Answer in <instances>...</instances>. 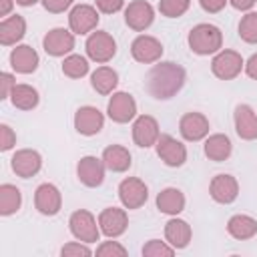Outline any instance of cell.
Returning a JSON list of instances; mask_svg holds the SVG:
<instances>
[{
	"mask_svg": "<svg viewBox=\"0 0 257 257\" xmlns=\"http://www.w3.org/2000/svg\"><path fill=\"white\" fill-rule=\"evenodd\" d=\"M187 80V72L181 64L173 60H159L147 74V90L157 100L173 98Z\"/></svg>",
	"mask_w": 257,
	"mask_h": 257,
	"instance_id": "obj_1",
	"label": "cell"
},
{
	"mask_svg": "<svg viewBox=\"0 0 257 257\" xmlns=\"http://www.w3.org/2000/svg\"><path fill=\"white\" fill-rule=\"evenodd\" d=\"M187 42H189V48L199 56L217 54L223 48V32L215 24L201 22V24L191 28V32L187 36Z\"/></svg>",
	"mask_w": 257,
	"mask_h": 257,
	"instance_id": "obj_2",
	"label": "cell"
},
{
	"mask_svg": "<svg viewBox=\"0 0 257 257\" xmlns=\"http://www.w3.org/2000/svg\"><path fill=\"white\" fill-rule=\"evenodd\" d=\"M68 227L74 239L82 241V243H94L100 237V227H98V219L86 211V209H78L70 215L68 219Z\"/></svg>",
	"mask_w": 257,
	"mask_h": 257,
	"instance_id": "obj_3",
	"label": "cell"
},
{
	"mask_svg": "<svg viewBox=\"0 0 257 257\" xmlns=\"http://www.w3.org/2000/svg\"><path fill=\"white\" fill-rule=\"evenodd\" d=\"M84 48H86V56L90 60H94L98 64H104V62L114 58V54H116V40L106 30H96V32L88 34Z\"/></svg>",
	"mask_w": 257,
	"mask_h": 257,
	"instance_id": "obj_4",
	"label": "cell"
},
{
	"mask_svg": "<svg viewBox=\"0 0 257 257\" xmlns=\"http://www.w3.org/2000/svg\"><path fill=\"white\" fill-rule=\"evenodd\" d=\"M245 68V60L237 50H219L211 60V72L219 80H233Z\"/></svg>",
	"mask_w": 257,
	"mask_h": 257,
	"instance_id": "obj_5",
	"label": "cell"
},
{
	"mask_svg": "<svg viewBox=\"0 0 257 257\" xmlns=\"http://www.w3.org/2000/svg\"><path fill=\"white\" fill-rule=\"evenodd\" d=\"M106 114L112 122H118V124L131 122L137 118V100L128 92H122V90L112 92L106 104Z\"/></svg>",
	"mask_w": 257,
	"mask_h": 257,
	"instance_id": "obj_6",
	"label": "cell"
},
{
	"mask_svg": "<svg viewBox=\"0 0 257 257\" xmlns=\"http://www.w3.org/2000/svg\"><path fill=\"white\" fill-rule=\"evenodd\" d=\"M118 199L124 209H141L149 199V187L139 177H126L118 183Z\"/></svg>",
	"mask_w": 257,
	"mask_h": 257,
	"instance_id": "obj_7",
	"label": "cell"
},
{
	"mask_svg": "<svg viewBox=\"0 0 257 257\" xmlns=\"http://www.w3.org/2000/svg\"><path fill=\"white\" fill-rule=\"evenodd\" d=\"M74 32L66 28H52L42 38V48L48 56H68L74 50Z\"/></svg>",
	"mask_w": 257,
	"mask_h": 257,
	"instance_id": "obj_8",
	"label": "cell"
},
{
	"mask_svg": "<svg viewBox=\"0 0 257 257\" xmlns=\"http://www.w3.org/2000/svg\"><path fill=\"white\" fill-rule=\"evenodd\" d=\"M155 149L159 159L167 167L177 169V167H183L187 161V147L181 141H177L173 135H161L159 141L155 143Z\"/></svg>",
	"mask_w": 257,
	"mask_h": 257,
	"instance_id": "obj_9",
	"label": "cell"
},
{
	"mask_svg": "<svg viewBox=\"0 0 257 257\" xmlns=\"http://www.w3.org/2000/svg\"><path fill=\"white\" fill-rule=\"evenodd\" d=\"M34 207L40 215L44 217H54L62 209V195L56 185L52 183H42L34 191Z\"/></svg>",
	"mask_w": 257,
	"mask_h": 257,
	"instance_id": "obj_10",
	"label": "cell"
},
{
	"mask_svg": "<svg viewBox=\"0 0 257 257\" xmlns=\"http://www.w3.org/2000/svg\"><path fill=\"white\" fill-rule=\"evenodd\" d=\"M131 54L141 64H155L163 56V44L159 38L149 34H139L131 42Z\"/></svg>",
	"mask_w": 257,
	"mask_h": 257,
	"instance_id": "obj_11",
	"label": "cell"
},
{
	"mask_svg": "<svg viewBox=\"0 0 257 257\" xmlns=\"http://www.w3.org/2000/svg\"><path fill=\"white\" fill-rule=\"evenodd\" d=\"M98 8L90 4H78L68 14V26L74 34H90L98 26Z\"/></svg>",
	"mask_w": 257,
	"mask_h": 257,
	"instance_id": "obj_12",
	"label": "cell"
},
{
	"mask_svg": "<svg viewBox=\"0 0 257 257\" xmlns=\"http://www.w3.org/2000/svg\"><path fill=\"white\" fill-rule=\"evenodd\" d=\"M209 118L203 114V112H185L179 120V133L185 141L189 143H197V141H203L209 137Z\"/></svg>",
	"mask_w": 257,
	"mask_h": 257,
	"instance_id": "obj_13",
	"label": "cell"
},
{
	"mask_svg": "<svg viewBox=\"0 0 257 257\" xmlns=\"http://www.w3.org/2000/svg\"><path fill=\"white\" fill-rule=\"evenodd\" d=\"M98 227H100V233L104 237L116 239V237H120L126 231V227H128V215H126L124 209L106 207L98 215Z\"/></svg>",
	"mask_w": 257,
	"mask_h": 257,
	"instance_id": "obj_14",
	"label": "cell"
},
{
	"mask_svg": "<svg viewBox=\"0 0 257 257\" xmlns=\"http://www.w3.org/2000/svg\"><path fill=\"white\" fill-rule=\"evenodd\" d=\"M155 20V8L147 0H133L124 8V22L135 32H145Z\"/></svg>",
	"mask_w": 257,
	"mask_h": 257,
	"instance_id": "obj_15",
	"label": "cell"
},
{
	"mask_svg": "<svg viewBox=\"0 0 257 257\" xmlns=\"http://www.w3.org/2000/svg\"><path fill=\"white\" fill-rule=\"evenodd\" d=\"M159 137H161V131H159V122H157L155 116L139 114L133 120V141H135L137 147H141V149L155 147Z\"/></svg>",
	"mask_w": 257,
	"mask_h": 257,
	"instance_id": "obj_16",
	"label": "cell"
},
{
	"mask_svg": "<svg viewBox=\"0 0 257 257\" xmlns=\"http://www.w3.org/2000/svg\"><path fill=\"white\" fill-rule=\"evenodd\" d=\"M209 195L219 205H231L239 197V183L233 175L227 173L215 175L209 183Z\"/></svg>",
	"mask_w": 257,
	"mask_h": 257,
	"instance_id": "obj_17",
	"label": "cell"
},
{
	"mask_svg": "<svg viewBox=\"0 0 257 257\" xmlns=\"http://www.w3.org/2000/svg\"><path fill=\"white\" fill-rule=\"evenodd\" d=\"M104 171H106L104 161L98 159V157H92V155L82 157V159L78 161V165H76V177H78V181H80L84 187H90V189L102 185V181H104Z\"/></svg>",
	"mask_w": 257,
	"mask_h": 257,
	"instance_id": "obj_18",
	"label": "cell"
},
{
	"mask_svg": "<svg viewBox=\"0 0 257 257\" xmlns=\"http://www.w3.org/2000/svg\"><path fill=\"white\" fill-rule=\"evenodd\" d=\"M104 126V114L96 108V106H80L76 112H74V128L76 133L84 135V137H92V135H98Z\"/></svg>",
	"mask_w": 257,
	"mask_h": 257,
	"instance_id": "obj_19",
	"label": "cell"
},
{
	"mask_svg": "<svg viewBox=\"0 0 257 257\" xmlns=\"http://www.w3.org/2000/svg\"><path fill=\"white\" fill-rule=\"evenodd\" d=\"M10 167H12V171H14L18 177L30 179V177H34V175L42 169V157H40V153L34 151V149H20V151H16V153L12 155Z\"/></svg>",
	"mask_w": 257,
	"mask_h": 257,
	"instance_id": "obj_20",
	"label": "cell"
},
{
	"mask_svg": "<svg viewBox=\"0 0 257 257\" xmlns=\"http://www.w3.org/2000/svg\"><path fill=\"white\" fill-rule=\"evenodd\" d=\"M235 133L243 141H255L257 139V112L249 104H237L233 112Z\"/></svg>",
	"mask_w": 257,
	"mask_h": 257,
	"instance_id": "obj_21",
	"label": "cell"
},
{
	"mask_svg": "<svg viewBox=\"0 0 257 257\" xmlns=\"http://www.w3.org/2000/svg\"><path fill=\"white\" fill-rule=\"evenodd\" d=\"M38 52L28 44H18L10 52V66L18 74H32L38 68Z\"/></svg>",
	"mask_w": 257,
	"mask_h": 257,
	"instance_id": "obj_22",
	"label": "cell"
},
{
	"mask_svg": "<svg viewBox=\"0 0 257 257\" xmlns=\"http://www.w3.org/2000/svg\"><path fill=\"white\" fill-rule=\"evenodd\" d=\"M203 151H205V157L209 161H215V163H223L231 157L233 153V143L227 135L223 133H215V135H209L205 139V145H203Z\"/></svg>",
	"mask_w": 257,
	"mask_h": 257,
	"instance_id": "obj_23",
	"label": "cell"
},
{
	"mask_svg": "<svg viewBox=\"0 0 257 257\" xmlns=\"http://www.w3.org/2000/svg\"><path fill=\"white\" fill-rule=\"evenodd\" d=\"M191 237H193L191 225H189L187 221L179 219L177 215L165 223V239H167V243H171L175 249H185V247H189Z\"/></svg>",
	"mask_w": 257,
	"mask_h": 257,
	"instance_id": "obj_24",
	"label": "cell"
},
{
	"mask_svg": "<svg viewBox=\"0 0 257 257\" xmlns=\"http://www.w3.org/2000/svg\"><path fill=\"white\" fill-rule=\"evenodd\" d=\"M26 34V20L20 14H12L8 18H2L0 22V44L12 46L18 44Z\"/></svg>",
	"mask_w": 257,
	"mask_h": 257,
	"instance_id": "obj_25",
	"label": "cell"
},
{
	"mask_svg": "<svg viewBox=\"0 0 257 257\" xmlns=\"http://www.w3.org/2000/svg\"><path fill=\"white\" fill-rule=\"evenodd\" d=\"M100 159L104 161V167H106L108 171H112V173H124V171H128L131 165H133L131 153H128V149L122 147V145H108V147L102 151V157H100Z\"/></svg>",
	"mask_w": 257,
	"mask_h": 257,
	"instance_id": "obj_26",
	"label": "cell"
},
{
	"mask_svg": "<svg viewBox=\"0 0 257 257\" xmlns=\"http://www.w3.org/2000/svg\"><path fill=\"white\" fill-rule=\"evenodd\" d=\"M185 203H187L185 195L177 187H167L157 195V209L165 215H171V217L179 215L185 209Z\"/></svg>",
	"mask_w": 257,
	"mask_h": 257,
	"instance_id": "obj_27",
	"label": "cell"
},
{
	"mask_svg": "<svg viewBox=\"0 0 257 257\" xmlns=\"http://www.w3.org/2000/svg\"><path fill=\"white\" fill-rule=\"evenodd\" d=\"M227 233L237 241H247L257 235V219L251 215H233L227 221Z\"/></svg>",
	"mask_w": 257,
	"mask_h": 257,
	"instance_id": "obj_28",
	"label": "cell"
},
{
	"mask_svg": "<svg viewBox=\"0 0 257 257\" xmlns=\"http://www.w3.org/2000/svg\"><path fill=\"white\" fill-rule=\"evenodd\" d=\"M118 84V72L110 66H98L90 74V86L98 94H112Z\"/></svg>",
	"mask_w": 257,
	"mask_h": 257,
	"instance_id": "obj_29",
	"label": "cell"
},
{
	"mask_svg": "<svg viewBox=\"0 0 257 257\" xmlns=\"http://www.w3.org/2000/svg\"><path fill=\"white\" fill-rule=\"evenodd\" d=\"M10 102L20 110H32L40 102V94L30 84H16L10 92Z\"/></svg>",
	"mask_w": 257,
	"mask_h": 257,
	"instance_id": "obj_30",
	"label": "cell"
},
{
	"mask_svg": "<svg viewBox=\"0 0 257 257\" xmlns=\"http://www.w3.org/2000/svg\"><path fill=\"white\" fill-rule=\"evenodd\" d=\"M22 207V193L16 185L4 183L0 187V215L10 217Z\"/></svg>",
	"mask_w": 257,
	"mask_h": 257,
	"instance_id": "obj_31",
	"label": "cell"
},
{
	"mask_svg": "<svg viewBox=\"0 0 257 257\" xmlns=\"http://www.w3.org/2000/svg\"><path fill=\"white\" fill-rule=\"evenodd\" d=\"M62 74L68 78H82L88 74V60L80 54H68L62 60Z\"/></svg>",
	"mask_w": 257,
	"mask_h": 257,
	"instance_id": "obj_32",
	"label": "cell"
},
{
	"mask_svg": "<svg viewBox=\"0 0 257 257\" xmlns=\"http://www.w3.org/2000/svg\"><path fill=\"white\" fill-rule=\"evenodd\" d=\"M239 38L247 44H257V12H247L239 20Z\"/></svg>",
	"mask_w": 257,
	"mask_h": 257,
	"instance_id": "obj_33",
	"label": "cell"
},
{
	"mask_svg": "<svg viewBox=\"0 0 257 257\" xmlns=\"http://www.w3.org/2000/svg\"><path fill=\"white\" fill-rule=\"evenodd\" d=\"M175 247L167 241H161V239H149L145 245H143V255L145 257H171L175 255Z\"/></svg>",
	"mask_w": 257,
	"mask_h": 257,
	"instance_id": "obj_34",
	"label": "cell"
},
{
	"mask_svg": "<svg viewBox=\"0 0 257 257\" xmlns=\"http://www.w3.org/2000/svg\"><path fill=\"white\" fill-rule=\"evenodd\" d=\"M191 6V0H159V12L167 18L183 16Z\"/></svg>",
	"mask_w": 257,
	"mask_h": 257,
	"instance_id": "obj_35",
	"label": "cell"
},
{
	"mask_svg": "<svg viewBox=\"0 0 257 257\" xmlns=\"http://www.w3.org/2000/svg\"><path fill=\"white\" fill-rule=\"evenodd\" d=\"M126 249L118 243V241H102L96 247V255L98 257H126Z\"/></svg>",
	"mask_w": 257,
	"mask_h": 257,
	"instance_id": "obj_36",
	"label": "cell"
},
{
	"mask_svg": "<svg viewBox=\"0 0 257 257\" xmlns=\"http://www.w3.org/2000/svg\"><path fill=\"white\" fill-rule=\"evenodd\" d=\"M60 255L62 257H90L92 255V251H90V247L86 245V243H82V241H72V243H66L62 249H60Z\"/></svg>",
	"mask_w": 257,
	"mask_h": 257,
	"instance_id": "obj_37",
	"label": "cell"
},
{
	"mask_svg": "<svg viewBox=\"0 0 257 257\" xmlns=\"http://www.w3.org/2000/svg\"><path fill=\"white\" fill-rule=\"evenodd\" d=\"M16 145V133L8 124H0V151L8 153Z\"/></svg>",
	"mask_w": 257,
	"mask_h": 257,
	"instance_id": "obj_38",
	"label": "cell"
},
{
	"mask_svg": "<svg viewBox=\"0 0 257 257\" xmlns=\"http://www.w3.org/2000/svg\"><path fill=\"white\" fill-rule=\"evenodd\" d=\"M94 4L102 14H116L124 8V0H94Z\"/></svg>",
	"mask_w": 257,
	"mask_h": 257,
	"instance_id": "obj_39",
	"label": "cell"
},
{
	"mask_svg": "<svg viewBox=\"0 0 257 257\" xmlns=\"http://www.w3.org/2000/svg\"><path fill=\"white\" fill-rule=\"evenodd\" d=\"M72 2L74 0H42V6L52 14H62L72 6Z\"/></svg>",
	"mask_w": 257,
	"mask_h": 257,
	"instance_id": "obj_40",
	"label": "cell"
},
{
	"mask_svg": "<svg viewBox=\"0 0 257 257\" xmlns=\"http://www.w3.org/2000/svg\"><path fill=\"white\" fill-rule=\"evenodd\" d=\"M16 86V80H14V74L10 72H2L0 74V98H10V92L12 88Z\"/></svg>",
	"mask_w": 257,
	"mask_h": 257,
	"instance_id": "obj_41",
	"label": "cell"
},
{
	"mask_svg": "<svg viewBox=\"0 0 257 257\" xmlns=\"http://www.w3.org/2000/svg\"><path fill=\"white\" fill-rule=\"evenodd\" d=\"M227 2H229V0H199L201 8H203L205 12H209V14H217V12H221V10L227 6Z\"/></svg>",
	"mask_w": 257,
	"mask_h": 257,
	"instance_id": "obj_42",
	"label": "cell"
},
{
	"mask_svg": "<svg viewBox=\"0 0 257 257\" xmlns=\"http://www.w3.org/2000/svg\"><path fill=\"white\" fill-rule=\"evenodd\" d=\"M245 74L249 76V78H253V80H257V52L255 54H251L247 60H245Z\"/></svg>",
	"mask_w": 257,
	"mask_h": 257,
	"instance_id": "obj_43",
	"label": "cell"
},
{
	"mask_svg": "<svg viewBox=\"0 0 257 257\" xmlns=\"http://www.w3.org/2000/svg\"><path fill=\"white\" fill-rule=\"evenodd\" d=\"M257 0H229V4L235 8V10H241V12H249L253 6H255Z\"/></svg>",
	"mask_w": 257,
	"mask_h": 257,
	"instance_id": "obj_44",
	"label": "cell"
},
{
	"mask_svg": "<svg viewBox=\"0 0 257 257\" xmlns=\"http://www.w3.org/2000/svg\"><path fill=\"white\" fill-rule=\"evenodd\" d=\"M12 6H14V0H0V16L2 18H8Z\"/></svg>",
	"mask_w": 257,
	"mask_h": 257,
	"instance_id": "obj_45",
	"label": "cell"
},
{
	"mask_svg": "<svg viewBox=\"0 0 257 257\" xmlns=\"http://www.w3.org/2000/svg\"><path fill=\"white\" fill-rule=\"evenodd\" d=\"M36 2H38V0H16V4H20V6H26V8H28V6H34Z\"/></svg>",
	"mask_w": 257,
	"mask_h": 257,
	"instance_id": "obj_46",
	"label": "cell"
}]
</instances>
